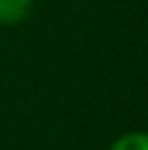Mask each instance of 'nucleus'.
<instances>
[{"instance_id": "1", "label": "nucleus", "mask_w": 148, "mask_h": 150, "mask_svg": "<svg viewBox=\"0 0 148 150\" xmlns=\"http://www.w3.org/2000/svg\"><path fill=\"white\" fill-rule=\"evenodd\" d=\"M32 12V0H0V27H15Z\"/></svg>"}, {"instance_id": "2", "label": "nucleus", "mask_w": 148, "mask_h": 150, "mask_svg": "<svg viewBox=\"0 0 148 150\" xmlns=\"http://www.w3.org/2000/svg\"><path fill=\"white\" fill-rule=\"evenodd\" d=\"M109 150H148V135L136 130V133H123L121 138L111 143Z\"/></svg>"}]
</instances>
